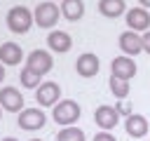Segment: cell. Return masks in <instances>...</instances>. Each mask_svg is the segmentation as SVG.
Returning <instances> with one entry per match:
<instances>
[{
    "mask_svg": "<svg viewBox=\"0 0 150 141\" xmlns=\"http://www.w3.org/2000/svg\"><path fill=\"white\" fill-rule=\"evenodd\" d=\"M2 80H5V66L0 63V82H2Z\"/></svg>",
    "mask_w": 150,
    "mask_h": 141,
    "instance_id": "25",
    "label": "cell"
},
{
    "mask_svg": "<svg viewBox=\"0 0 150 141\" xmlns=\"http://www.w3.org/2000/svg\"><path fill=\"white\" fill-rule=\"evenodd\" d=\"M30 141H42V139H30Z\"/></svg>",
    "mask_w": 150,
    "mask_h": 141,
    "instance_id": "28",
    "label": "cell"
},
{
    "mask_svg": "<svg viewBox=\"0 0 150 141\" xmlns=\"http://www.w3.org/2000/svg\"><path fill=\"white\" fill-rule=\"evenodd\" d=\"M115 110H117L120 115H124V118H129V115H131V106H129V103H117V106H115Z\"/></svg>",
    "mask_w": 150,
    "mask_h": 141,
    "instance_id": "22",
    "label": "cell"
},
{
    "mask_svg": "<svg viewBox=\"0 0 150 141\" xmlns=\"http://www.w3.org/2000/svg\"><path fill=\"white\" fill-rule=\"evenodd\" d=\"M124 132L131 139H143L148 134V120L138 113H131L129 118H124Z\"/></svg>",
    "mask_w": 150,
    "mask_h": 141,
    "instance_id": "14",
    "label": "cell"
},
{
    "mask_svg": "<svg viewBox=\"0 0 150 141\" xmlns=\"http://www.w3.org/2000/svg\"><path fill=\"white\" fill-rule=\"evenodd\" d=\"M0 106L7 113H21L23 110V96L16 87H2L0 89Z\"/></svg>",
    "mask_w": 150,
    "mask_h": 141,
    "instance_id": "11",
    "label": "cell"
},
{
    "mask_svg": "<svg viewBox=\"0 0 150 141\" xmlns=\"http://www.w3.org/2000/svg\"><path fill=\"white\" fill-rule=\"evenodd\" d=\"M56 141H84V132L75 125L70 127H61L59 134H56Z\"/></svg>",
    "mask_w": 150,
    "mask_h": 141,
    "instance_id": "19",
    "label": "cell"
},
{
    "mask_svg": "<svg viewBox=\"0 0 150 141\" xmlns=\"http://www.w3.org/2000/svg\"><path fill=\"white\" fill-rule=\"evenodd\" d=\"M2 141H19V139H14V136H7V139H2Z\"/></svg>",
    "mask_w": 150,
    "mask_h": 141,
    "instance_id": "26",
    "label": "cell"
},
{
    "mask_svg": "<svg viewBox=\"0 0 150 141\" xmlns=\"http://www.w3.org/2000/svg\"><path fill=\"white\" fill-rule=\"evenodd\" d=\"M61 14L68 21H80L84 16V2L82 0H61Z\"/></svg>",
    "mask_w": 150,
    "mask_h": 141,
    "instance_id": "16",
    "label": "cell"
},
{
    "mask_svg": "<svg viewBox=\"0 0 150 141\" xmlns=\"http://www.w3.org/2000/svg\"><path fill=\"white\" fill-rule=\"evenodd\" d=\"M124 9H127L124 0H98V12H101L103 16H108V19L122 16Z\"/></svg>",
    "mask_w": 150,
    "mask_h": 141,
    "instance_id": "17",
    "label": "cell"
},
{
    "mask_svg": "<svg viewBox=\"0 0 150 141\" xmlns=\"http://www.w3.org/2000/svg\"><path fill=\"white\" fill-rule=\"evenodd\" d=\"M30 26H33V14H30L28 7L16 5V7H12V9L7 12V28H9L12 33L23 35V33L30 31Z\"/></svg>",
    "mask_w": 150,
    "mask_h": 141,
    "instance_id": "2",
    "label": "cell"
},
{
    "mask_svg": "<svg viewBox=\"0 0 150 141\" xmlns=\"http://www.w3.org/2000/svg\"><path fill=\"white\" fill-rule=\"evenodd\" d=\"M19 127L26 129V132H35V129H42L45 122H47V115L42 108H23L16 118Z\"/></svg>",
    "mask_w": 150,
    "mask_h": 141,
    "instance_id": "5",
    "label": "cell"
},
{
    "mask_svg": "<svg viewBox=\"0 0 150 141\" xmlns=\"http://www.w3.org/2000/svg\"><path fill=\"white\" fill-rule=\"evenodd\" d=\"M141 40H143V52L150 54V31H145V33L141 35Z\"/></svg>",
    "mask_w": 150,
    "mask_h": 141,
    "instance_id": "23",
    "label": "cell"
},
{
    "mask_svg": "<svg viewBox=\"0 0 150 141\" xmlns=\"http://www.w3.org/2000/svg\"><path fill=\"white\" fill-rule=\"evenodd\" d=\"M91 141H117V139H115L110 132H103V129H101V132H98V134H96Z\"/></svg>",
    "mask_w": 150,
    "mask_h": 141,
    "instance_id": "21",
    "label": "cell"
},
{
    "mask_svg": "<svg viewBox=\"0 0 150 141\" xmlns=\"http://www.w3.org/2000/svg\"><path fill=\"white\" fill-rule=\"evenodd\" d=\"M108 85H110V92H112V96L115 99H127L129 96V80H120V78H115V75H110V80H108Z\"/></svg>",
    "mask_w": 150,
    "mask_h": 141,
    "instance_id": "18",
    "label": "cell"
},
{
    "mask_svg": "<svg viewBox=\"0 0 150 141\" xmlns=\"http://www.w3.org/2000/svg\"><path fill=\"white\" fill-rule=\"evenodd\" d=\"M98 68H101V61H98V56L94 52H84L75 61V70H77L80 78H94L98 73Z\"/></svg>",
    "mask_w": 150,
    "mask_h": 141,
    "instance_id": "9",
    "label": "cell"
},
{
    "mask_svg": "<svg viewBox=\"0 0 150 141\" xmlns=\"http://www.w3.org/2000/svg\"><path fill=\"white\" fill-rule=\"evenodd\" d=\"M138 7H145V9H150V0H138Z\"/></svg>",
    "mask_w": 150,
    "mask_h": 141,
    "instance_id": "24",
    "label": "cell"
},
{
    "mask_svg": "<svg viewBox=\"0 0 150 141\" xmlns=\"http://www.w3.org/2000/svg\"><path fill=\"white\" fill-rule=\"evenodd\" d=\"M127 26H129V31L145 33L150 28V12L145 7H131V9H127Z\"/></svg>",
    "mask_w": 150,
    "mask_h": 141,
    "instance_id": "8",
    "label": "cell"
},
{
    "mask_svg": "<svg viewBox=\"0 0 150 141\" xmlns=\"http://www.w3.org/2000/svg\"><path fill=\"white\" fill-rule=\"evenodd\" d=\"M26 68H30L33 73L38 75H47L52 68H54V59L47 49H33L26 59Z\"/></svg>",
    "mask_w": 150,
    "mask_h": 141,
    "instance_id": "4",
    "label": "cell"
},
{
    "mask_svg": "<svg viewBox=\"0 0 150 141\" xmlns=\"http://www.w3.org/2000/svg\"><path fill=\"white\" fill-rule=\"evenodd\" d=\"M52 2H54V0H52Z\"/></svg>",
    "mask_w": 150,
    "mask_h": 141,
    "instance_id": "29",
    "label": "cell"
},
{
    "mask_svg": "<svg viewBox=\"0 0 150 141\" xmlns=\"http://www.w3.org/2000/svg\"><path fill=\"white\" fill-rule=\"evenodd\" d=\"M47 47H49L52 52L66 54V52H70V47H73V38H70L66 31H49V35H47Z\"/></svg>",
    "mask_w": 150,
    "mask_h": 141,
    "instance_id": "13",
    "label": "cell"
},
{
    "mask_svg": "<svg viewBox=\"0 0 150 141\" xmlns=\"http://www.w3.org/2000/svg\"><path fill=\"white\" fill-rule=\"evenodd\" d=\"M23 61V49L16 42H2L0 45V63L2 66H19Z\"/></svg>",
    "mask_w": 150,
    "mask_h": 141,
    "instance_id": "15",
    "label": "cell"
},
{
    "mask_svg": "<svg viewBox=\"0 0 150 141\" xmlns=\"http://www.w3.org/2000/svg\"><path fill=\"white\" fill-rule=\"evenodd\" d=\"M94 122L103 129V132H110L112 127H117V122H120V113L115 110V106H98L96 110H94Z\"/></svg>",
    "mask_w": 150,
    "mask_h": 141,
    "instance_id": "10",
    "label": "cell"
},
{
    "mask_svg": "<svg viewBox=\"0 0 150 141\" xmlns=\"http://www.w3.org/2000/svg\"><path fill=\"white\" fill-rule=\"evenodd\" d=\"M59 16H61V7L56 2H52V0H47V2H40L35 7L33 24H38L40 28H54L56 21H59Z\"/></svg>",
    "mask_w": 150,
    "mask_h": 141,
    "instance_id": "3",
    "label": "cell"
},
{
    "mask_svg": "<svg viewBox=\"0 0 150 141\" xmlns=\"http://www.w3.org/2000/svg\"><path fill=\"white\" fill-rule=\"evenodd\" d=\"M0 118H2V106H0Z\"/></svg>",
    "mask_w": 150,
    "mask_h": 141,
    "instance_id": "27",
    "label": "cell"
},
{
    "mask_svg": "<svg viewBox=\"0 0 150 141\" xmlns=\"http://www.w3.org/2000/svg\"><path fill=\"white\" fill-rule=\"evenodd\" d=\"M19 80H21V85H23L26 89H38V87H40V80H42V75L33 73L30 68H26V66H23V70L19 73Z\"/></svg>",
    "mask_w": 150,
    "mask_h": 141,
    "instance_id": "20",
    "label": "cell"
},
{
    "mask_svg": "<svg viewBox=\"0 0 150 141\" xmlns=\"http://www.w3.org/2000/svg\"><path fill=\"white\" fill-rule=\"evenodd\" d=\"M80 115H82V108H80V103L73 101V99H63V101L54 103V108H52V120L59 122L61 127L75 125V122L80 120Z\"/></svg>",
    "mask_w": 150,
    "mask_h": 141,
    "instance_id": "1",
    "label": "cell"
},
{
    "mask_svg": "<svg viewBox=\"0 0 150 141\" xmlns=\"http://www.w3.org/2000/svg\"><path fill=\"white\" fill-rule=\"evenodd\" d=\"M35 101L42 106V108H54V103L61 101V87L56 82H40V87L35 89Z\"/></svg>",
    "mask_w": 150,
    "mask_h": 141,
    "instance_id": "6",
    "label": "cell"
},
{
    "mask_svg": "<svg viewBox=\"0 0 150 141\" xmlns=\"http://www.w3.org/2000/svg\"><path fill=\"white\" fill-rule=\"evenodd\" d=\"M117 42H120V49L124 52V56H136V54L143 52V40H141V35L136 31L120 33V40Z\"/></svg>",
    "mask_w": 150,
    "mask_h": 141,
    "instance_id": "12",
    "label": "cell"
},
{
    "mask_svg": "<svg viewBox=\"0 0 150 141\" xmlns=\"http://www.w3.org/2000/svg\"><path fill=\"white\" fill-rule=\"evenodd\" d=\"M110 75L120 78V80H131L136 75V61L131 56H115L110 61Z\"/></svg>",
    "mask_w": 150,
    "mask_h": 141,
    "instance_id": "7",
    "label": "cell"
}]
</instances>
